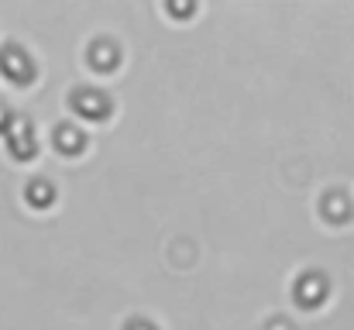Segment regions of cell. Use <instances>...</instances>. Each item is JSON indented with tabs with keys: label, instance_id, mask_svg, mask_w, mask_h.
<instances>
[{
	"label": "cell",
	"instance_id": "obj_8",
	"mask_svg": "<svg viewBox=\"0 0 354 330\" xmlns=\"http://www.w3.org/2000/svg\"><path fill=\"white\" fill-rule=\"evenodd\" d=\"M28 203L31 207H48L52 203V186L48 183H31L28 186Z\"/></svg>",
	"mask_w": 354,
	"mask_h": 330
},
{
	"label": "cell",
	"instance_id": "obj_4",
	"mask_svg": "<svg viewBox=\"0 0 354 330\" xmlns=\"http://www.w3.org/2000/svg\"><path fill=\"white\" fill-rule=\"evenodd\" d=\"M55 148H59L62 155H73V152L83 148V134H80L76 127L62 124V127H55Z\"/></svg>",
	"mask_w": 354,
	"mask_h": 330
},
{
	"label": "cell",
	"instance_id": "obj_9",
	"mask_svg": "<svg viewBox=\"0 0 354 330\" xmlns=\"http://www.w3.org/2000/svg\"><path fill=\"white\" fill-rule=\"evenodd\" d=\"M127 330H155V327H148V324H131Z\"/></svg>",
	"mask_w": 354,
	"mask_h": 330
},
{
	"label": "cell",
	"instance_id": "obj_2",
	"mask_svg": "<svg viewBox=\"0 0 354 330\" xmlns=\"http://www.w3.org/2000/svg\"><path fill=\"white\" fill-rule=\"evenodd\" d=\"M73 107L80 110L83 117H90V120H100V117H107V97H100V93H93V90H80L76 97H73Z\"/></svg>",
	"mask_w": 354,
	"mask_h": 330
},
{
	"label": "cell",
	"instance_id": "obj_1",
	"mask_svg": "<svg viewBox=\"0 0 354 330\" xmlns=\"http://www.w3.org/2000/svg\"><path fill=\"white\" fill-rule=\"evenodd\" d=\"M0 69L14 80V83H28L31 80V62L21 48H3L0 52Z\"/></svg>",
	"mask_w": 354,
	"mask_h": 330
},
{
	"label": "cell",
	"instance_id": "obj_6",
	"mask_svg": "<svg viewBox=\"0 0 354 330\" xmlns=\"http://www.w3.org/2000/svg\"><path fill=\"white\" fill-rule=\"evenodd\" d=\"M90 62H93L97 69H111V66L118 62V52H114L107 42H104V45L97 42V45H93V55H90Z\"/></svg>",
	"mask_w": 354,
	"mask_h": 330
},
{
	"label": "cell",
	"instance_id": "obj_5",
	"mask_svg": "<svg viewBox=\"0 0 354 330\" xmlns=\"http://www.w3.org/2000/svg\"><path fill=\"white\" fill-rule=\"evenodd\" d=\"M28 134H31V131H28V124H17V127L10 131V152H14V155H21V158L35 152V141H31Z\"/></svg>",
	"mask_w": 354,
	"mask_h": 330
},
{
	"label": "cell",
	"instance_id": "obj_3",
	"mask_svg": "<svg viewBox=\"0 0 354 330\" xmlns=\"http://www.w3.org/2000/svg\"><path fill=\"white\" fill-rule=\"evenodd\" d=\"M324 293H327V286H324L320 275H306V279L299 282V289H296V296H299L303 306H317V303H324Z\"/></svg>",
	"mask_w": 354,
	"mask_h": 330
},
{
	"label": "cell",
	"instance_id": "obj_7",
	"mask_svg": "<svg viewBox=\"0 0 354 330\" xmlns=\"http://www.w3.org/2000/svg\"><path fill=\"white\" fill-rule=\"evenodd\" d=\"M324 210H327V217L334 220V223H341V220L351 217V203H348L344 196H330V200L324 203Z\"/></svg>",
	"mask_w": 354,
	"mask_h": 330
},
{
	"label": "cell",
	"instance_id": "obj_10",
	"mask_svg": "<svg viewBox=\"0 0 354 330\" xmlns=\"http://www.w3.org/2000/svg\"><path fill=\"white\" fill-rule=\"evenodd\" d=\"M272 330H286V324H279V320H275V324H272Z\"/></svg>",
	"mask_w": 354,
	"mask_h": 330
}]
</instances>
